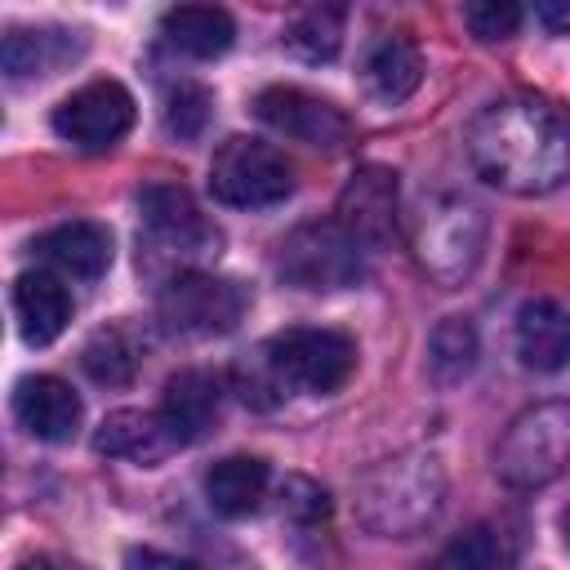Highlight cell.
Here are the masks:
<instances>
[{
    "label": "cell",
    "mask_w": 570,
    "mask_h": 570,
    "mask_svg": "<svg viewBox=\"0 0 570 570\" xmlns=\"http://www.w3.org/2000/svg\"><path fill=\"white\" fill-rule=\"evenodd\" d=\"M561 530H566V548H570V508H566V517H561Z\"/></svg>",
    "instance_id": "1f68e13d"
},
{
    "label": "cell",
    "mask_w": 570,
    "mask_h": 570,
    "mask_svg": "<svg viewBox=\"0 0 570 570\" xmlns=\"http://www.w3.org/2000/svg\"><path fill=\"white\" fill-rule=\"evenodd\" d=\"M566 468H570V401H543L521 410L494 450L499 481L517 490L548 485Z\"/></svg>",
    "instance_id": "8992f818"
},
{
    "label": "cell",
    "mask_w": 570,
    "mask_h": 570,
    "mask_svg": "<svg viewBox=\"0 0 570 570\" xmlns=\"http://www.w3.org/2000/svg\"><path fill=\"white\" fill-rule=\"evenodd\" d=\"M472 169L512 196H543L570 178V120L543 94H512L468 125Z\"/></svg>",
    "instance_id": "6da1fadb"
},
{
    "label": "cell",
    "mask_w": 570,
    "mask_h": 570,
    "mask_svg": "<svg viewBox=\"0 0 570 570\" xmlns=\"http://www.w3.org/2000/svg\"><path fill=\"white\" fill-rule=\"evenodd\" d=\"M338 223L365 249H383L396 236V174L383 165H361L338 196Z\"/></svg>",
    "instance_id": "7c38bea8"
},
{
    "label": "cell",
    "mask_w": 570,
    "mask_h": 570,
    "mask_svg": "<svg viewBox=\"0 0 570 570\" xmlns=\"http://www.w3.org/2000/svg\"><path fill=\"white\" fill-rule=\"evenodd\" d=\"M267 494V463L254 454L218 459L205 472V499L218 517H249Z\"/></svg>",
    "instance_id": "7402d4cb"
},
{
    "label": "cell",
    "mask_w": 570,
    "mask_h": 570,
    "mask_svg": "<svg viewBox=\"0 0 570 570\" xmlns=\"http://www.w3.org/2000/svg\"><path fill=\"white\" fill-rule=\"evenodd\" d=\"M445 503L441 459L428 450H405L374 463L356 481V521L383 539H410L436 521Z\"/></svg>",
    "instance_id": "7a4b0ae2"
},
{
    "label": "cell",
    "mask_w": 570,
    "mask_h": 570,
    "mask_svg": "<svg viewBox=\"0 0 570 570\" xmlns=\"http://www.w3.org/2000/svg\"><path fill=\"white\" fill-rule=\"evenodd\" d=\"M419 80H423V53L405 31H383L370 40L361 58V85L370 98L396 107L419 89Z\"/></svg>",
    "instance_id": "5bb4252c"
},
{
    "label": "cell",
    "mask_w": 570,
    "mask_h": 570,
    "mask_svg": "<svg viewBox=\"0 0 570 570\" xmlns=\"http://www.w3.org/2000/svg\"><path fill=\"white\" fill-rule=\"evenodd\" d=\"M13 316L27 347H49L71 321V294L49 272H22L13 281Z\"/></svg>",
    "instance_id": "2e32d148"
},
{
    "label": "cell",
    "mask_w": 570,
    "mask_h": 570,
    "mask_svg": "<svg viewBox=\"0 0 570 570\" xmlns=\"http://www.w3.org/2000/svg\"><path fill=\"white\" fill-rule=\"evenodd\" d=\"M245 307H249V289L240 281L209 276V272H174L160 285V298H156V312H160L165 330L183 334V338L232 334L240 325Z\"/></svg>",
    "instance_id": "ba28073f"
},
{
    "label": "cell",
    "mask_w": 570,
    "mask_h": 570,
    "mask_svg": "<svg viewBox=\"0 0 570 570\" xmlns=\"http://www.w3.org/2000/svg\"><path fill=\"white\" fill-rule=\"evenodd\" d=\"M517 356L539 374L570 365V307L557 298H530L517 316Z\"/></svg>",
    "instance_id": "e0dca14e"
},
{
    "label": "cell",
    "mask_w": 570,
    "mask_h": 570,
    "mask_svg": "<svg viewBox=\"0 0 570 570\" xmlns=\"http://www.w3.org/2000/svg\"><path fill=\"white\" fill-rule=\"evenodd\" d=\"M343 45V9L334 4H316V9H303L289 31H285V49L298 53L303 62H330Z\"/></svg>",
    "instance_id": "cb8c5ba5"
},
{
    "label": "cell",
    "mask_w": 570,
    "mask_h": 570,
    "mask_svg": "<svg viewBox=\"0 0 570 570\" xmlns=\"http://www.w3.org/2000/svg\"><path fill=\"white\" fill-rule=\"evenodd\" d=\"M80 365L94 383H129L138 370V343L125 330H102L85 343Z\"/></svg>",
    "instance_id": "d4e9b609"
},
{
    "label": "cell",
    "mask_w": 570,
    "mask_h": 570,
    "mask_svg": "<svg viewBox=\"0 0 570 570\" xmlns=\"http://www.w3.org/2000/svg\"><path fill=\"white\" fill-rule=\"evenodd\" d=\"M147 254L160 263H200L218 254L223 232L200 214L196 196L183 183H151L138 196Z\"/></svg>",
    "instance_id": "9c48e42d"
},
{
    "label": "cell",
    "mask_w": 570,
    "mask_h": 570,
    "mask_svg": "<svg viewBox=\"0 0 570 570\" xmlns=\"http://www.w3.org/2000/svg\"><path fill=\"white\" fill-rule=\"evenodd\" d=\"M276 276L289 289H307V294H334V289H352L365 276V245L338 223H303L294 227L281 249H276Z\"/></svg>",
    "instance_id": "5b68a950"
},
{
    "label": "cell",
    "mask_w": 570,
    "mask_h": 570,
    "mask_svg": "<svg viewBox=\"0 0 570 570\" xmlns=\"http://www.w3.org/2000/svg\"><path fill=\"white\" fill-rule=\"evenodd\" d=\"M481 343L468 316H445L428 338V374L436 387H454L476 370Z\"/></svg>",
    "instance_id": "603a6c76"
},
{
    "label": "cell",
    "mask_w": 570,
    "mask_h": 570,
    "mask_svg": "<svg viewBox=\"0 0 570 570\" xmlns=\"http://www.w3.org/2000/svg\"><path fill=\"white\" fill-rule=\"evenodd\" d=\"M94 445H98V454H111V459L160 463L178 441H174L169 423L160 419V410H116L102 419Z\"/></svg>",
    "instance_id": "d6986e66"
},
{
    "label": "cell",
    "mask_w": 570,
    "mask_h": 570,
    "mask_svg": "<svg viewBox=\"0 0 570 570\" xmlns=\"http://www.w3.org/2000/svg\"><path fill=\"white\" fill-rule=\"evenodd\" d=\"M209 191L232 209H267L294 196V165L263 138H227L209 160Z\"/></svg>",
    "instance_id": "52a82bcc"
},
{
    "label": "cell",
    "mask_w": 570,
    "mask_h": 570,
    "mask_svg": "<svg viewBox=\"0 0 570 570\" xmlns=\"http://www.w3.org/2000/svg\"><path fill=\"white\" fill-rule=\"evenodd\" d=\"M160 419L169 423L178 445L200 441L214 419H218V379L205 370H178L165 383V401H160Z\"/></svg>",
    "instance_id": "ffe728a7"
},
{
    "label": "cell",
    "mask_w": 570,
    "mask_h": 570,
    "mask_svg": "<svg viewBox=\"0 0 570 570\" xmlns=\"http://www.w3.org/2000/svg\"><path fill=\"white\" fill-rule=\"evenodd\" d=\"M85 49L80 31L62 27H9L0 36V67L9 80H31V76H53L58 67L76 62Z\"/></svg>",
    "instance_id": "9a60e30c"
},
{
    "label": "cell",
    "mask_w": 570,
    "mask_h": 570,
    "mask_svg": "<svg viewBox=\"0 0 570 570\" xmlns=\"http://www.w3.org/2000/svg\"><path fill=\"white\" fill-rule=\"evenodd\" d=\"M13 419L36 441H71L80 428V396L53 374H27L13 387Z\"/></svg>",
    "instance_id": "4fadbf2b"
},
{
    "label": "cell",
    "mask_w": 570,
    "mask_h": 570,
    "mask_svg": "<svg viewBox=\"0 0 570 570\" xmlns=\"http://www.w3.org/2000/svg\"><path fill=\"white\" fill-rule=\"evenodd\" d=\"M258 352H263V361H267V370H272V379H276V387L285 396L289 392L330 396L356 370V343L347 334H338V330H325V325L281 330Z\"/></svg>",
    "instance_id": "277c9868"
},
{
    "label": "cell",
    "mask_w": 570,
    "mask_h": 570,
    "mask_svg": "<svg viewBox=\"0 0 570 570\" xmlns=\"http://www.w3.org/2000/svg\"><path fill=\"white\" fill-rule=\"evenodd\" d=\"M499 566H503V552H499L494 530L476 525V530L459 534L454 543H445L423 570H499Z\"/></svg>",
    "instance_id": "484cf974"
},
{
    "label": "cell",
    "mask_w": 570,
    "mask_h": 570,
    "mask_svg": "<svg viewBox=\"0 0 570 570\" xmlns=\"http://www.w3.org/2000/svg\"><path fill=\"white\" fill-rule=\"evenodd\" d=\"M463 27L476 40H485V45L508 40L521 27V4H512V0H476V4H463Z\"/></svg>",
    "instance_id": "83f0119b"
},
{
    "label": "cell",
    "mask_w": 570,
    "mask_h": 570,
    "mask_svg": "<svg viewBox=\"0 0 570 570\" xmlns=\"http://www.w3.org/2000/svg\"><path fill=\"white\" fill-rule=\"evenodd\" d=\"M134 125V94L120 80H89L53 107V129L80 151L116 147Z\"/></svg>",
    "instance_id": "30bf717a"
},
{
    "label": "cell",
    "mask_w": 570,
    "mask_h": 570,
    "mask_svg": "<svg viewBox=\"0 0 570 570\" xmlns=\"http://www.w3.org/2000/svg\"><path fill=\"white\" fill-rule=\"evenodd\" d=\"M36 258L76 281H98L111 267V232L98 223H58L36 236Z\"/></svg>",
    "instance_id": "ac0fdd59"
},
{
    "label": "cell",
    "mask_w": 570,
    "mask_h": 570,
    "mask_svg": "<svg viewBox=\"0 0 570 570\" xmlns=\"http://www.w3.org/2000/svg\"><path fill=\"white\" fill-rule=\"evenodd\" d=\"M160 36H165L169 49H178L187 58H218V53L232 49L236 27L214 4H178L160 18Z\"/></svg>",
    "instance_id": "44dd1931"
},
{
    "label": "cell",
    "mask_w": 570,
    "mask_h": 570,
    "mask_svg": "<svg viewBox=\"0 0 570 570\" xmlns=\"http://www.w3.org/2000/svg\"><path fill=\"white\" fill-rule=\"evenodd\" d=\"M534 18H539L548 31L566 36V31H570V0H543V4H534Z\"/></svg>",
    "instance_id": "f546056e"
},
{
    "label": "cell",
    "mask_w": 570,
    "mask_h": 570,
    "mask_svg": "<svg viewBox=\"0 0 570 570\" xmlns=\"http://www.w3.org/2000/svg\"><path fill=\"white\" fill-rule=\"evenodd\" d=\"M209 94L196 80H178L165 89V129L174 138H200L209 125Z\"/></svg>",
    "instance_id": "4316f807"
},
{
    "label": "cell",
    "mask_w": 570,
    "mask_h": 570,
    "mask_svg": "<svg viewBox=\"0 0 570 570\" xmlns=\"http://www.w3.org/2000/svg\"><path fill=\"white\" fill-rule=\"evenodd\" d=\"M254 111L263 125H272L276 134L307 142V147H343L352 138V120L343 116V107H334L321 94H307L298 85H272L254 98Z\"/></svg>",
    "instance_id": "8fae6325"
},
{
    "label": "cell",
    "mask_w": 570,
    "mask_h": 570,
    "mask_svg": "<svg viewBox=\"0 0 570 570\" xmlns=\"http://www.w3.org/2000/svg\"><path fill=\"white\" fill-rule=\"evenodd\" d=\"M125 570H196V566L183 561V557L156 552V548H134V552L125 557Z\"/></svg>",
    "instance_id": "f1b7e54d"
},
{
    "label": "cell",
    "mask_w": 570,
    "mask_h": 570,
    "mask_svg": "<svg viewBox=\"0 0 570 570\" xmlns=\"http://www.w3.org/2000/svg\"><path fill=\"white\" fill-rule=\"evenodd\" d=\"M490 218L468 196H428L414 214V254L441 285H463L485 254Z\"/></svg>",
    "instance_id": "3957f363"
},
{
    "label": "cell",
    "mask_w": 570,
    "mask_h": 570,
    "mask_svg": "<svg viewBox=\"0 0 570 570\" xmlns=\"http://www.w3.org/2000/svg\"><path fill=\"white\" fill-rule=\"evenodd\" d=\"M13 570H53V566H49L45 557H27V561H18Z\"/></svg>",
    "instance_id": "4dcf8cb0"
}]
</instances>
